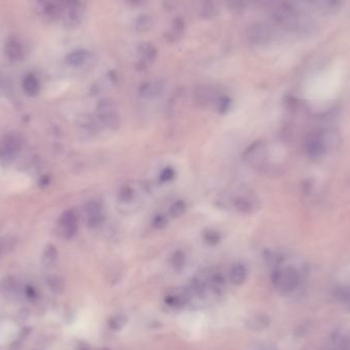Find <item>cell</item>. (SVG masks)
Segmentation results:
<instances>
[{"mask_svg":"<svg viewBox=\"0 0 350 350\" xmlns=\"http://www.w3.org/2000/svg\"><path fill=\"white\" fill-rule=\"evenodd\" d=\"M175 175H176L175 170L171 166H168L161 171L159 175V180L162 182V184H166V182L172 181L175 178Z\"/></svg>","mask_w":350,"mask_h":350,"instance_id":"obj_34","label":"cell"},{"mask_svg":"<svg viewBox=\"0 0 350 350\" xmlns=\"http://www.w3.org/2000/svg\"><path fill=\"white\" fill-rule=\"evenodd\" d=\"M0 290L4 295L13 296L19 291V283L13 277H6L0 283Z\"/></svg>","mask_w":350,"mask_h":350,"instance_id":"obj_21","label":"cell"},{"mask_svg":"<svg viewBox=\"0 0 350 350\" xmlns=\"http://www.w3.org/2000/svg\"><path fill=\"white\" fill-rule=\"evenodd\" d=\"M100 124L110 130H117L120 126V118L116 112V104L110 99H102L97 105Z\"/></svg>","mask_w":350,"mask_h":350,"instance_id":"obj_4","label":"cell"},{"mask_svg":"<svg viewBox=\"0 0 350 350\" xmlns=\"http://www.w3.org/2000/svg\"><path fill=\"white\" fill-rule=\"evenodd\" d=\"M193 6L196 13L201 19L211 20L215 18L218 13L214 0H193Z\"/></svg>","mask_w":350,"mask_h":350,"instance_id":"obj_9","label":"cell"},{"mask_svg":"<svg viewBox=\"0 0 350 350\" xmlns=\"http://www.w3.org/2000/svg\"><path fill=\"white\" fill-rule=\"evenodd\" d=\"M215 104L217 111L221 114H225L226 112H228L232 108V100L230 98L227 97H219L215 100Z\"/></svg>","mask_w":350,"mask_h":350,"instance_id":"obj_32","label":"cell"},{"mask_svg":"<svg viewBox=\"0 0 350 350\" xmlns=\"http://www.w3.org/2000/svg\"><path fill=\"white\" fill-rule=\"evenodd\" d=\"M164 90L161 82H146L140 88V94L145 99H153L159 97Z\"/></svg>","mask_w":350,"mask_h":350,"instance_id":"obj_15","label":"cell"},{"mask_svg":"<svg viewBox=\"0 0 350 350\" xmlns=\"http://www.w3.org/2000/svg\"><path fill=\"white\" fill-rule=\"evenodd\" d=\"M187 210V204L185 201H182V200H179V201H176L170 208V214L172 217H175V218H178V217H181L182 215L185 214V212Z\"/></svg>","mask_w":350,"mask_h":350,"instance_id":"obj_33","label":"cell"},{"mask_svg":"<svg viewBox=\"0 0 350 350\" xmlns=\"http://www.w3.org/2000/svg\"><path fill=\"white\" fill-rule=\"evenodd\" d=\"M79 127L87 134H96L98 131V123L89 116H84L79 120Z\"/></svg>","mask_w":350,"mask_h":350,"instance_id":"obj_25","label":"cell"},{"mask_svg":"<svg viewBox=\"0 0 350 350\" xmlns=\"http://www.w3.org/2000/svg\"><path fill=\"white\" fill-rule=\"evenodd\" d=\"M167 223H168V219H167L166 216L163 214H159L153 219V225L154 227L157 228V230H162V228H164L167 225Z\"/></svg>","mask_w":350,"mask_h":350,"instance_id":"obj_36","label":"cell"},{"mask_svg":"<svg viewBox=\"0 0 350 350\" xmlns=\"http://www.w3.org/2000/svg\"><path fill=\"white\" fill-rule=\"evenodd\" d=\"M57 259V250L53 245H49L45 248L42 256V263L45 267H51Z\"/></svg>","mask_w":350,"mask_h":350,"instance_id":"obj_22","label":"cell"},{"mask_svg":"<svg viewBox=\"0 0 350 350\" xmlns=\"http://www.w3.org/2000/svg\"><path fill=\"white\" fill-rule=\"evenodd\" d=\"M59 233L64 239H72L78 231V214L74 209L67 210L58 219Z\"/></svg>","mask_w":350,"mask_h":350,"instance_id":"obj_7","label":"cell"},{"mask_svg":"<svg viewBox=\"0 0 350 350\" xmlns=\"http://www.w3.org/2000/svg\"><path fill=\"white\" fill-rule=\"evenodd\" d=\"M250 0H227V5L232 10L240 12L245 9Z\"/></svg>","mask_w":350,"mask_h":350,"instance_id":"obj_35","label":"cell"},{"mask_svg":"<svg viewBox=\"0 0 350 350\" xmlns=\"http://www.w3.org/2000/svg\"><path fill=\"white\" fill-rule=\"evenodd\" d=\"M265 157V146L262 142H255L252 144L244 153L245 161L252 165L261 164Z\"/></svg>","mask_w":350,"mask_h":350,"instance_id":"obj_10","label":"cell"},{"mask_svg":"<svg viewBox=\"0 0 350 350\" xmlns=\"http://www.w3.org/2000/svg\"><path fill=\"white\" fill-rule=\"evenodd\" d=\"M270 324V319L266 314L257 313L250 316L246 322V328L250 331L259 332L266 329Z\"/></svg>","mask_w":350,"mask_h":350,"instance_id":"obj_13","label":"cell"},{"mask_svg":"<svg viewBox=\"0 0 350 350\" xmlns=\"http://www.w3.org/2000/svg\"><path fill=\"white\" fill-rule=\"evenodd\" d=\"M2 251H3V246H2V244H1V243H0V255H1Z\"/></svg>","mask_w":350,"mask_h":350,"instance_id":"obj_39","label":"cell"},{"mask_svg":"<svg viewBox=\"0 0 350 350\" xmlns=\"http://www.w3.org/2000/svg\"><path fill=\"white\" fill-rule=\"evenodd\" d=\"M89 57H90L89 51L85 50H78L72 51L67 55L66 63L71 67L78 68L83 66L87 62Z\"/></svg>","mask_w":350,"mask_h":350,"instance_id":"obj_16","label":"cell"},{"mask_svg":"<svg viewBox=\"0 0 350 350\" xmlns=\"http://www.w3.org/2000/svg\"><path fill=\"white\" fill-rule=\"evenodd\" d=\"M47 284H48V287L50 289V291L55 294L62 293L64 288H65V283H64L63 279L56 275L49 277L47 280Z\"/></svg>","mask_w":350,"mask_h":350,"instance_id":"obj_27","label":"cell"},{"mask_svg":"<svg viewBox=\"0 0 350 350\" xmlns=\"http://www.w3.org/2000/svg\"><path fill=\"white\" fill-rule=\"evenodd\" d=\"M246 39L252 45L262 47L271 41L272 30L269 26L262 23L253 24L246 30Z\"/></svg>","mask_w":350,"mask_h":350,"instance_id":"obj_6","label":"cell"},{"mask_svg":"<svg viewBox=\"0 0 350 350\" xmlns=\"http://www.w3.org/2000/svg\"><path fill=\"white\" fill-rule=\"evenodd\" d=\"M158 55L157 49L151 43H143L139 47V65L145 69L147 66L153 64Z\"/></svg>","mask_w":350,"mask_h":350,"instance_id":"obj_11","label":"cell"},{"mask_svg":"<svg viewBox=\"0 0 350 350\" xmlns=\"http://www.w3.org/2000/svg\"><path fill=\"white\" fill-rule=\"evenodd\" d=\"M154 25V20L149 14H142L138 19H136L134 26L135 30L139 32H146L153 27Z\"/></svg>","mask_w":350,"mask_h":350,"instance_id":"obj_24","label":"cell"},{"mask_svg":"<svg viewBox=\"0 0 350 350\" xmlns=\"http://www.w3.org/2000/svg\"><path fill=\"white\" fill-rule=\"evenodd\" d=\"M234 207L242 214H251L256 209L254 200L248 197H237L234 201Z\"/></svg>","mask_w":350,"mask_h":350,"instance_id":"obj_18","label":"cell"},{"mask_svg":"<svg viewBox=\"0 0 350 350\" xmlns=\"http://www.w3.org/2000/svg\"><path fill=\"white\" fill-rule=\"evenodd\" d=\"M185 22L181 18H176L173 20L172 26L165 34V39L168 43H175L181 39L185 33Z\"/></svg>","mask_w":350,"mask_h":350,"instance_id":"obj_12","label":"cell"},{"mask_svg":"<svg viewBox=\"0 0 350 350\" xmlns=\"http://www.w3.org/2000/svg\"><path fill=\"white\" fill-rule=\"evenodd\" d=\"M194 99L195 101L198 102L201 105L207 104L211 100H212V93L208 87H203L199 86L194 93Z\"/></svg>","mask_w":350,"mask_h":350,"instance_id":"obj_23","label":"cell"},{"mask_svg":"<svg viewBox=\"0 0 350 350\" xmlns=\"http://www.w3.org/2000/svg\"><path fill=\"white\" fill-rule=\"evenodd\" d=\"M23 139L17 132L6 133L0 140V160L10 161L17 157L23 148Z\"/></svg>","mask_w":350,"mask_h":350,"instance_id":"obj_5","label":"cell"},{"mask_svg":"<svg viewBox=\"0 0 350 350\" xmlns=\"http://www.w3.org/2000/svg\"><path fill=\"white\" fill-rule=\"evenodd\" d=\"M336 143V134L330 130L321 129L309 134L305 142V150L309 158L324 157Z\"/></svg>","mask_w":350,"mask_h":350,"instance_id":"obj_2","label":"cell"},{"mask_svg":"<svg viewBox=\"0 0 350 350\" xmlns=\"http://www.w3.org/2000/svg\"><path fill=\"white\" fill-rule=\"evenodd\" d=\"M118 198L121 202L129 203L134 199V191L129 186H123L119 191Z\"/></svg>","mask_w":350,"mask_h":350,"instance_id":"obj_31","label":"cell"},{"mask_svg":"<svg viewBox=\"0 0 350 350\" xmlns=\"http://www.w3.org/2000/svg\"><path fill=\"white\" fill-rule=\"evenodd\" d=\"M203 239L210 246H215L221 240V236L218 232L214 230H206L203 233Z\"/></svg>","mask_w":350,"mask_h":350,"instance_id":"obj_29","label":"cell"},{"mask_svg":"<svg viewBox=\"0 0 350 350\" xmlns=\"http://www.w3.org/2000/svg\"><path fill=\"white\" fill-rule=\"evenodd\" d=\"M272 19L289 32L309 34L315 29V24L311 19L303 16L293 5L286 1L272 8Z\"/></svg>","mask_w":350,"mask_h":350,"instance_id":"obj_1","label":"cell"},{"mask_svg":"<svg viewBox=\"0 0 350 350\" xmlns=\"http://www.w3.org/2000/svg\"><path fill=\"white\" fill-rule=\"evenodd\" d=\"M213 290H214L215 293L217 294H222L224 292V289L226 286V282H225V278L218 273V275H215L212 279L211 282Z\"/></svg>","mask_w":350,"mask_h":350,"instance_id":"obj_30","label":"cell"},{"mask_svg":"<svg viewBox=\"0 0 350 350\" xmlns=\"http://www.w3.org/2000/svg\"><path fill=\"white\" fill-rule=\"evenodd\" d=\"M260 350H277V349L272 348V347H265V348H262V349H260Z\"/></svg>","mask_w":350,"mask_h":350,"instance_id":"obj_38","label":"cell"},{"mask_svg":"<svg viewBox=\"0 0 350 350\" xmlns=\"http://www.w3.org/2000/svg\"><path fill=\"white\" fill-rule=\"evenodd\" d=\"M189 292L181 291L167 295L165 298L166 303L168 305L175 307V308H182L189 301Z\"/></svg>","mask_w":350,"mask_h":350,"instance_id":"obj_19","label":"cell"},{"mask_svg":"<svg viewBox=\"0 0 350 350\" xmlns=\"http://www.w3.org/2000/svg\"><path fill=\"white\" fill-rule=\"evenodd\" d=\"M186 260H187L186 254L180 250H177L172 254L170 262H171V265L175 271H181L182 269L185 268Z\"/></svg>","mask_w":350,"mask_h":350,"instance_id":"obj_26","label":"cell"},{"mask_svg":"<svg viewBox=\"0 0 350 350\" xmlns=\"http://www.w3.org/2000/svg\"><path fill=\"white\" fill-rule=\"evenodd\" d=\"M23 88L28 96L35 97L40 91V83L34 75L30 74L26 76V78L23 81Z\"/></svg>","mask_w":350,"mask_h":350,"instance_id":"obj_20","label":"cell"},{"mask_svg":"<svg viewBox=\"0 0 350 350\" xmlns=\"http://www.w3.org/2000/svg\"><path fill=\"white\" fill-rule=\"evenodd\" d=\"M80 350H88V349H87V348H86V347H83V348H81V349H80Z\"/></svg>","mask_w":350,"mask_h":350,"instance_id":"obj_40","label":"cell"},{"mask_svg":"<svg viewBox=\"0 0 350 350\" xmlns=\"http://www.w3.org/2000/svg\"><path fill=\"white\" fill-rule=\"evenodd\" d=\"M5 56L11 62H18L23 58V48L20 42L16 39H9L6 41L4 47Z\"/></svg>","mask_w":350,"mask_h":350,"instance_id":"obj_14","label":"cell"},{"mask_svg":"<svg viewBox=\"0 0 350 350\" xmlns=\"http://www.w3.org/2000/svg\"><path fill=\"white\" fill-rule=\"evenodd\" d=\"M84 215L86 223L89 227H97L103 222V214L101 206L97 201H90L84 207Z\"/></svg>","mask_w":350,"mask_h":350,"instance_id":"obj_8","label":"cell"},{"mask_svg":"<svg viewBox=\"0 0 350 350\" xmlns=\"http://www.w3.org/2000/svg\"><path fill=\"white\" fill-rule=\"evenodd\" d=\"M127 322H128V318L126 315L115 314L109 318L108 325H109L110 329H112L114 331H119V330H122L126 326Z\"/></svg>","mask_w":350,"mask_h":350,"instance_id":"obj_28","label":"cell"},{"mask_svg":"<svg viewBox=\"0 0 350 350\" xmlns=\"http://www.w3.org/2000/svg\"><path fill=\"white\" fill-rule=\"evenodd\" d=\"M254 1L261 6L270 7L272 9L273 7H276L280 3L284 2L285 0H254Z\"/></svg>","mask_w":350,"mask_h":350,"instance_id":"obj_37","label":"cell"},{"mask_svg":"<svg viewBox=\"0 0 350 350\" xmlns=\"http://www.w3.org/2000/svg\"><path fill=\"white\" fill-rule=\"evenodd\" d=\"M248 277V270L244 264H235L230 272L231 282L236 286H241L244 284Z\"/></svg>","mask_w":350,"mask_h":350,"instance_id":"obj_17","label":"cell"},{"mask_svg":"<svg viewBox=\"0 0 350 350\" xmlns=\"http://www.w3.org/2000/svg\"><path fill=\"white\" fill-rule=\"evenodd\" d=\"M300 273L293 266L277 267L271 273V282L280 293L289 294L295 291L300 284Z\"/></svg>","mask_w":350,"mask_h":350,"instance_id":"obj_3","label":"cell"}]
</instances>
